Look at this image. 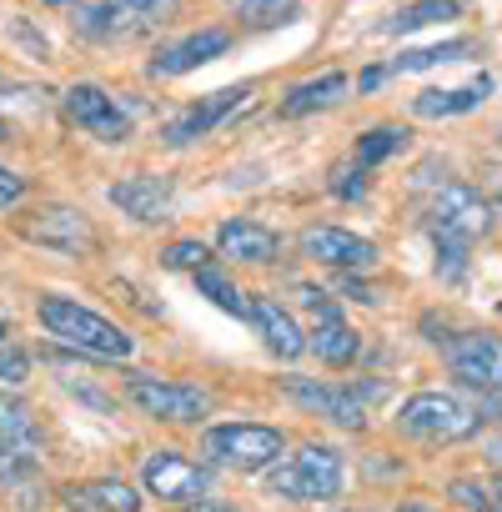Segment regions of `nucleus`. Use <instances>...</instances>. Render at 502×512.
<instances>
[{"label": "nucleus", "instance_id": "obj_38", "mask_svg": "<svg viewBox=\"0 0 502 512\" xmlns=\"http://www.w3.org/2000/svg\"><path fill=\"white\" fill-rule=\"evenodd\" d=\"M482 457H487V462H492V467L502 472V437H492V442L482 447Z\"/></svg>", "mask_w": 502, "mask_h": 512}, {"label": "nucleus", "instance_id": "obj_14", "mask_svg": "<svg viewBox=\"0 0 502 512\" xmlns=\"http://www.w3.org/2000/svg\"><path fill=\"white\" fill-rule=\"evenodd\" d=\"M302 256L322 267H337V272H362V267H377V246L357 231H342V226H307L302 231Z\"/></svg>", "mask_w": 502, "mask_h": 512}, {"label": "nucleus", "instance_id": "obj_17", "mask_svg": "<svg viewBox=\"0 0 502 512\" xmlns=\"http://www.w3.org/2000/svg\"><path fill=\"white\" fill-rule=\"evenodd\" d=\"M246 322L257 327V337L267 342V352H277L282 362H292V357L307 352V337H302L297 317L282 302H272V297H246Z\"/></svg>", "mask_w": 502, "mask_h": 512}, {"label": "nucleus", "instance_id": "obj_28", "mask_svg": "<svg viewBox=\"0 0 502 512\" xmlns=\"http://www.w3.org/2000/svg\"><path fill=\"white\" fill-rule=\"evenodd\" d=\"M191 277H196V292H201V297H211L221 312H231V317H246V297H241V292H236V287H231V282H226V277H221L211 262H206L201 272H191Z\"/></svg>", "mask_w": 502, "mask_h": 512}, {"label": "nucleus", "instance_id": "obj_16", "mask_svg": "<svg viewBox=\"0 0 502 512\" xmlns=\"http://www.w3.org/2000/svg\"><path fill=\"white\" fill-rule=\"evenodd\" d=\"M106 196H111V206H116L121 216H131V221L151 226V221H161V216L171 211V196H176V186H171V176L136 171V176H121V181H116Z\"/></svg>", "mask_w": 502, "mask_h": 512}, {"label": "nucleus", "instance_id": "obj_12", "mask_svg": "<svg viewBox=\"0 0 502 512\" xmlns=\"http://www.w3.org/2000/svg\"><path fill=\"white\" fill-rule=\"evenodd\" d=\"M141 482H146L151 497H161V502H181V507H186V502H201V497H206L211 472L196 467V462H186L181 452H151L146 467H141Z\"/></svg>", "mask_w": 502, "mask_h": 512}, {"label": "nucleus", "instance_id": "obj_35", "mask_svg": "<svg viewBox=\"0 0 502 512\" xmlns=\"http://www.w3.org/2000/svg\"><path fill=\"white\" fill-rule=\"evenodd\" d=\"M21 196H26V176H21V171H11V166H0V211L16 206Z\"/></svg>", "mask_w": 502, "mask_h": 512}, {"label": "nucleus", "instance_id": "obj_29", "mask_svg": "<svg viewBox=\"0 0 502 512\" xmlns=\"http://www.w3.org/2000/svg\"><path fill=\"white\" fill-rule=\"evenodd\" d=\"M36 452H41V447H26V442H6V437H0V482H26V477H36V467H41Z\"/></svg>", "mask_w": 502, "mask_h": 512}, {"label": "nucleus", "instance_id": "obj_39", "mask_svg": "<svg viewBox=\"0 0 502 512\" xmlns=\"http://www.w3.org/2000/svg\"><path fill=\"white\" fill-rule=\"evenodd\" d=\"M487 186H492V201L502 206V166H497V171H487Z\"/></svg>", "mask_w": 502, "mask_h": 512}, {"label": "nucleus", "instance_id": "obj_4", "mask_svg": "<svg viewBox=\"0 0 502 512\" xmlns=\"http://www.w3.org/2000/svg\"><path fill=\"white\" fill-rule=\"evenodd\" d=\"M206 457L216 467H231V472H267L272 462H282L287 452V437L277 427H262V422H221V427H206L201 437Z\"/></svg>", "mask_w": 502, "mask_h": 512}, {"label": "nucleus", "instance_id": "obj_32", "mask_svg": "<svg viewBox=\"0 0 502 512\" xmlns=\"http://www.w3.org/2000/svg\"><path fill=\"white\" fill-rule=\"evenodd\" d=\"M26 377H31V357H26L21 347H11V342H0V382L16 387V382H26Z\"/></svg>", "mask_w": 502, "mask_h": 512}, {"label": "nucleus", "instance_id": "obj_3", "mask_svg": "<svg viewBox=\"0 0 502 512\" xmlns=\"http://www.w3.org/2000/svg\"><path fill=\"white\" fill-rule=\"evenodd\" d=\"M342 482H347L342 452H337V447H322V442H307L297 457H287L282 467L267 472V492H272V497H287V502H322V497H337Z\"/></svg>", "mask_w": 502, "mask_h": 512}, {"label": "nucleus", "instance_id": "obj_7", "mask_svg": "<svg viewBox=\"0 0 502 512\" xmlns=\"http://www.w3.org/2000/svg\"><path fill=\"white\" fill-rule=\"evenodd\" d=\"M126 397L156 422H201L211 412V392H201L191 382H161L146 372L126 377Z\"/></svg>", "mask_w": 502, "mask_h": 512}, {"label": "nucleus", "instance_id": "obj_18", "mask_svg": "<svg viewBox=\"0 0 502 512\" xmlns=\"http://www.w3.org/2000/svg\"><path fill=\"white\" fill-rule=\"evenodd\" d=\"M216 251L226 256V262H246V267H267L277 262V251H282V236L262 221H221L216 231Z\"/></svg>", "mask_w": 502, "mask_h": 512}, {"label": "nucleus", "instance_id": "obj_1", "mask_svg": "<svg viewBox=\"0 0 502 512\" xmlns=\"http://www.w3.org/2000/svg\"><path fill=\"white\" fill-rule=\"evenodd\" d=\"M36 317H41V327H46L56 342H66V347H76V352H86V357L126 362V357L136 352L131 332H121V327L106 322L101 312L81 307L76 297H41V302H36Z\"/></svg>", "mask_w": 502, "mask_h": 512}, {"label": "nucleus", "instance_id": "obj_11", "mask_svg": "<svg viewBox=\"0 0 502 512\" xmlns=\"http://www.w3.org/2000/svg\"><path fill=\"white\" fill-rule=\"evenodd\" d=\"M66 116L86 131V136H96V141H126L131 136V116L116 106V96L106 91V86H96V81H81V86H71L66 91Z\"/></svg>", "mask_w": 502, "mask_h": 512}, {"label": "nucleus", "instance_id": "obj_42", "mask_svg": "<svg viewBox=\"0 0 502 512\" xmlns=\"http://www.w3.org/2000/svg\"><path fill=\"white\" fill-rule=\"evenodd\" d=\"M492 512H502V482L492 487Z\"/></svg>", "mask_w": 502, "mask_h": 512}, {"label": "nucleus", "instance_id": "obj_10", "mask_svg": "<svg viewBox=\"0 0 502 512\" xmlns=\"http://www.w3.org/2000/svg\"><path fill=\"white\" fill-rule=\"evenodd\" d=\"M282 392H287L302 412L327 417L332 427H347V432L367 427V397H362L357 387H327V382H312V377H292Z\"/></svg>", "mask_w": 502, "mask_h": 512}, {"label": "nucleus", "instance_id": "obj_15", "mask_svg": "<svg viewBox=\"0 0 502 512\" xmlns=\"http://www.w3.org/2000/svg\"><path fill=\"white\" fill-rule=\"evenodd\" d=\"M226 51H231V31H226V26H206V31H191V36L161 46L146 71H151L156 81H171V76H186V71H196V66H206V61H216V56H226Z\"/></svg>", "mask_w": 502, "mask_h": 512}, {"label": "nucleus", "instance_id": "obj_23", "mask_svg": "<svg viewBox=\"0 0 502 512\" xmlns=\"http://www.w3.org/2000/svg\"><path fill=\"white\" fill-rule=\"evenodd\" d=\"M226 11L251 31H277L302 16V0H226Z\"/></svg>", "mask_w": 502, "mask_h": 512}, {"label": "nucleus", "instance_id": "obj_13", "mask_svg": "<svg viewBox=\"0 0 502 512\" xmlns=\"http://www.w3.org/2000/svg\"><path fill=\"white\" fill-rule=\"evenodd\" d=\"M246 101H251V86H221V91L201 96L196 106H186V111L166 126V146H191V141L211 136V131H216L221 121H231Z\"/></svg>", "mask_w": 502, "mask_h": 512}, {"label": "nucleus", "instance_id": "obj_34", "mask_svg": "<svg viewBox=\"0 0 502 512\" xmlns=\"http://www.w3.org/2000/svg\"><path fill=\"white\" fill-rule=\"evenodd\" d=\"M332 191H337L342 201H357V196H367V176H362V166H347V171H337V176H332Z\"/></svg>", "mask_w": 502, "mask_h": 512}, {"label": "nucleus", "instance_id": "obj_30", "mask_svg": "<svg viewBox=\"0 0 502 512\" xmlns=\"http://www.w3.org/2000/svg\"><path fill=\"white\" fill-rule=\"evenodd\" d=\"M432 246H437V272L457 282V277L467 272V241H457V236H442V231H432Z\"/></svg>", "mask_w": 502, "mask_h": 512}, {"label": "nucleus", "instance_id": "obj_21", "mask_svg": "<svg viewBox=\"0 0 502 512\" xmlns=\"http://www.w3.org/2000/svg\"><path fill=\"white\" fill-rule=\"evenodd\" d=\"M357 332L342 322V312H327V317H317V327H312V337H307V352L322 362V367H352L357 362Z\"/></svg>", "mask_w": 502, "mask_h": 512}, {"label": "nucleus", "instance_id": "obj_2", "mask_svg": "<svg viewBox=\"0 0 502 512\" xmlns=\"http://www.w3.org/2000/svg\"><path fill=\"white\" fill-rule=\"evenodd\" d=\"M176 16H181V0H96V6L71 11V26L86 41H136L166 31Z\"/></svg>", "mask_w": 502, "mask_h": 512}, {"label": "nucleus", "instance_id": "obj_9", "mask_svg": "<svg viewBox=\"0 0 502 512\" xmlns=\"http://www.w3.org/2000/svg\"><path fill=\"white\" fill-rule=\"evenodd\" d=\"M21 236L26 241H36V246H46V251H66V256H81V251H91L96 246V231H91V221H86V211H76V206H41V211H31L26 221H21Z\"/></svg>", "mask_w": 502, "mask_h": 512}, {"label": "nucleus", "instance_id": "obj_33", "mask_svg": "<svg viewBox=\"0 0 502 512\" xmlns=\"http://www.w3.org/2000/svg\"><path fill=\"white\" fill-rule=\"evenodd\" d=\"M452 497H457L467 512H492V492H487L482 482H467V477H462V482H452Z\"/></svg>", "mask_w": 502, "mask_h": 512}, {"label": "nucleus", "instance_id": "obj_41", "mask_svg": "<svg viewBox=\"0 0 502 512\" xmlns=\"http://www.w3.org/2000/svg\"><path fill=\"white\" fill-rule=\"evenodd\" d=\"M196 512H226V507H216V502H206V497H201V502H196Z\"/></svg>", "mask_w": 502, "mask_h": 512}, {"label": "nucleus", "instance_id": "obj_36", "mask_svg": "<svg viewBox=\"0 0 502 512\" xmlns=\"http://www.w3.org/2000/svg\"><path fill=\"white\" fill-rule=\"evenodd\" d=\"M11 36H16L21 46H31V56H41V61L51 56V46H46V36H41V31H31L26 21H16V26H11Z\"/></svg>", "mask_w": 502, "mask_h": 512}, {"label": "nucleus", "instance_id": "obj_20", "mask_svg": "<svg viewBox=\"0 0 502 512\" xmlns=\"http://www.w3.org/2000/svg\"><path fill=\"white\" fill-rule=\"evenodd\" d=\"M347 86H352V81H347L342 71H322V76H312V81L292 86V91L282 96L277 116L297 121V116H312V111H322V106H337V101L347 96Z\"/></svg>", "mask_w": 502, "mask_h": 512}, {"label": "nucleus", "instance_id": "obj_27", "mask_svg": "<svg viewBox=\"0 0 502 512\" xmlns=\"http://www.w3.org/2000/svg\"><path fill=\"white\" fill-rule=\"evenodd\" d=\"M0 437L6 442H26V447H41V432H36V417L21 397H6L0 392Z\"/></svg>", "mask_w": 502, "mask_h": 512}, {"label": "nucleus", "instance_id": "obj_24", "mask_svg": "<svg viewBox=\"0 0 502 512\" xmlns=\"http://www.w3.org/2000/svg\"><path fill=\"white\" fill-rule=\"evenodd\" d=\"M462 16V0H417V6H402L392 21H382L387 36H412L422 26H447Z\"/></svg>", "mask_w": 502, "mask_h": 512}, {"label": "nucleus", "instance_id": "obj_31", "mask_svg": "<svg viewBox=\"0 0 502 512\" xmlns=\"http://www.w3.org/2000/svg\"><path fill=\"white\" fill-rule=\"evenodd\" d=\"M161 262H166L171 272H201V267L211 262V251H206V241H176V246L161 251Z\"/></svg>", "mask_w": 502, "mask_h": 512}, {"label": "nucleus", "instance_id": "obj_37", "mask_svg": "<svg viewBox=\"0 0 502 512\" xmlns=\"http://www.w3.org/2000/svg\"><path fill=\"white\" fill-rule=\"evenodd\" d=\"M382 81H387V66H372V71H362V81H357V86H362V91H377Z\"/></svg>", "mask_w": 502, "mask_h": 512}, {"label": "nucleus", "instance_id": "obj_44", "mask_svg": "<svg viewBox=\"0 0 502 512\" xmlns=\"http://www.w3.org/2000/svg\"><path fill=\"white\" fill-rule=\"evenodd\" d=\"M6 337H11V332H6V322H0V342H6Z\"/></svg>", "mask_w": 502, "mask_h": 512}, {"label": "nucleus", "instance_id": "obj_43", "mask_svg": "<svg viewBox=\"0 0 502 512\" xmlns=\"http://www.w3.org/2000/svg\"><path fill=\"white\" fill-rule=\"evenodd\" d=\"M41 6H76V0H41Z\"/></svg>", "mask_w": 502, "mask_h": 512}, {"label": "nucleus", "instance_id": "obj_5", "mask_svg": "<svg viewBox=\"0 0 502 512\" xmlns=\"http://www.w3.org/2000/svg\"><path fill=\"white\" fill-rule=\"evenodd\" d=\"M397 432L417 442H462L477 432V412L452 392H417L397 412Z\"/></svg>", "mask_w": 502, "mask_h": 512}, {"label": "nucleus", "instance_id": "obj_6", "mask_svg": "<svg viewBox=\"0 0 502 512\" xmlns=\"http://www.w3.org/2000/svg\"><path fill=\"white\" fill-rule=\"evenodd\" d=\"M427 216H432V231L457 236V241H477L492 231V201L467 181H442L427 201Z\"/></svg>", "mask_w": 502, "mask_h": 512}, {"label": "nucleus", "instance_id": "obj_22", "mask_svg": "<svg viewBox=\"0 0 502 512\" xmlns=\"http://www.w3.org/2000/svg\"><path fill=\"white\" fill-rule=\"evenodd\" d=\"M71 507H76V512H141V497H136L131 482L101 477V482L71 487Z\"/></svg>", "mask_w": 502, "mask_h": 512}, {"label": "nucleus", "instance_id": "obj_45", "mask_svg": "<svg viewBox=\"0 0 502 512\" xmlns=\"http://www.w3.org/2000/svg\"><path fill=\"white\" fill-rule=\"evenodd\" d=\"M497 141H502V126H497Z\"/></svg>", "mask_w": 502, "mask_h": 512}, {"label": "nucleus", "instance_id": "obj_19", "mask_svg": "<svg viewBox=\"0 0 502 512\" xmlns=\"http://www.w3.org/2000/svg\"><path fill=\"white\" fill-rule=\"evenodd\" d=\"M492 96V76H472L467 86H427V91H417L412 96V111L417 116H427V121H447V116H467V111H477L482 101Z\"/></svg>", "mask_w": 502, "mask_h": 512}, {"label": "nucleus", "instance_id": "obj_25", "mask_svg": "<svg viewBox=\"0 0 502 512\" xmlns=\"http://www.w3.org/2000/svg\"><path fill=\"white\" fill-rule=\"evenodd\" d=\"M477 51V41H442V46H422V51H402L392 61V71H427V66H447V61H467Z\"/></svg>", "mask_w": 502, "mask_h": 512}, {"label": "nucleus", "instance_id": "obj_26", "mask_svg": "<svg viewBox=\"0 0 502 512\" xmlns=\"http://www.w3.org/2000/svg\"><path fill=\"white\" fill-rule=\"evenodd\" d=\"M402 146H407V131H402V126H372V131L357 141V166L372 171V166H382L387 156H397Z\"/></svg>", "mask_w": 502, "mask_h": 512}, {"label": "nucleus", "instance_id": "obj_8", "mask_svg": "<svg viewBox=\"0 0 502 512\" xmlns=\"http://www.w3.org/2000/svg\"><path fill=\"white\" fill-rule=\"evenodd\" d=\"M447 367L462 387L502 392V337L492 332H462L447 342Z\"/></svg>", "mask_w": 502, "mask_h": 512}, {"label": "nucleus", "instance_id": "obj_40", "mask_svg": "<svg viewBox=\"0 0 502 512\" xmlns=\"http://www.w3.org/2000/svg\"><path fill=\"white\" fill-rule=\"evenodd\" d=\"M6 141H16V126H11L6 116H0V146H6Z\"/></svg>", "mask_w": 502, "mask_h": 512}]
</instances>
